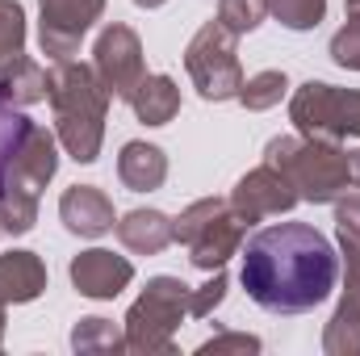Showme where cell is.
Returning a JSON list of instances; mask_svg holds the SVG:
<instances>
[{
	"instance_id": "277c9868",
	"label": "cell",
	"mask_w": 360,
	"mask_h": 356,
	"mask_svg": "<svg viewBox=\"0 0 360 356\" xmlns=\"http://www.w3.org/2000/svg\"><path fill=\"white\" fill-rule=\"evenodd\" d=\"M264 164L281 168L297 201H314V205H327L335 201L348 180H352V151H344L340 143L331 139H293V134H281L264 147Z\"/></svg>"
},
{
	"instance_id": "6da1fadb",
	"label": "cell",
	"mask_w": 360,
	"mask_h": 356,
	"mask_svg": "<svg viewBox=\"0 0 360 356\" xmlns=\"http://www.w3.org/2000/svg\"><path fill=\"white\" fill-rule=\"evenodd\" d=\"M239 281L269 314H306L323 306L340 281V252L306 222H276L248 239Z\"/></svg>"
},
{
	"instance_id": "ffe728a7",
	"label": "cell",
	"mask_w": 360,
	"mask_h": 356,
	"mask_svg": "<svg viewBox=\"0 0 360 356\" xmlns=\"http://www.w3.org/2000/svg\"><path fill=\"white\" fill-rule=\"evenodd\" d=\"M72 348L76 352H126V331H117L109 319L92 314V319H80L72 327Z\"/></svg>"
},
{
	"instance_id": "d4e9b609",
	"label": "cell",
	"mask_w": 360,
	"mask_h": 356,
	"mask_svg": "<svg viewBox=\"0 0 360 356\" xmlns=\"http://www.w3.org/2000/svg\"><path fill=\"white\" fill-rule=\"evenodd\" d=\"M331 59L348 72H360V8H348L344 30L331 38Z\"/></svg>"
},
{
	"instance_id": "d6986e66",
	"label": "cell",
	"mask_w": 360,
	"mask_h": 356,
	"mask_svg": "<svg viewBox=\"0 0 360 356\" xmlns=\"http://www.w3.org/2000/svg\"><path fill=\"white\" fill-rule=\"evenodd\" d=\"M130 109L143 126H168L180 113V89L172 76H143V84L130 96Z\"/></svg>"
},
{
	"instance_id": "603a6c76",
	"label": "cell",
	"mask_w": 360,
	"mask_h": 356,
	"mask_svg": "<svg viewBox=\"0 0 360 356\" xmlns=\"http://www.w3.org/2000/svg\"><path fill=\"white\" fill-rule=\"evenodd\" d=\"M264 0H218V21L235 34V38H243V34H252L260 21H264Z\"/></svg>"
},
{
	"instance_id": "4fadbf2b",
	"label": "cell",
	"mask_w": 360,
	"mask_h": 356,
	"mask_svg": "<svg viewBox=\"0 0 360 356\" xmlns=\"http://www.w3.org/2000/svg\"><path fill=\"white\" fill-rule=\"evenodd\" d=\"M68 272H72L76 293H84V298H92V302H109V298H117V293L134 281V265H130L126 256L105 252V248L80 252Z\"/></svg>"
},
{
	"instance_id": "8992f818",
	"label": "cell",
	"mask_w": 360,
	"mask_h": 356,
	"mask_svg": "<svg viewBox=\"0 0 360 356\" xmlns=\"http://www.w3.org/2000/svg\"><path fill=\"white\" fill-rule=\"evenodd\" d=\"M172 222H176V243L188 248V260L201 272L226 268L231 256H239L243 235H248V222L222 197L193 201L188 210H180V218H172Z\"/></svg>"
},
{
	"instance_id": "ba28073f",
	"label": "cell",
	"mask_w": 360,
	"mask_h": 356,
	"mask_svg": "<svg viewBox=\"0 0 360 356\" xmlns=\"http://www.w3.org/2000/svg\"><path fill=\"white\" fill-rule=\"evenodd\" d=\"M289 122L297 126L302 139H360V92L306 80L289 101Z\"/></svg>"
},
{
	"instance_id": "ac0fdd59",
	"label": "cell",
	"mask_w": 360,
	"mask_h": 356,
	"mask_svg": "<svg viewBox=\"0 0 360 356\" xmlns=\"http://www.w3.org/2000/svg\"><path fill=\"white\" fill-rule=\"evenodd\" d=\"M117 177H122L126 189H134V193H151V189H160L168 180V155L155 143H139L134 139L117 155Z\"/></svg>"
},
{
	"instance_id": "cb8c5ba5",
	"label": "cell",
	"mask_w": 360,
	"mask_h": 356,
	"mask_svg": "<svg viewBox=\"0 0 360 356\" xmlns=\"http://www.w3.org/2000/svg\"><path fill=\"white\" fill-rule=\"evenodd\" d=\"M25 51V8L17 0H0V63Z\"/></svg>"
},
{
	"instance_id": "5bb4252c",
	"label": "cell",
	"mask_w": 360,
	"mask_h": 356,
	"mask_svg": "<svg viewBox=\"0 0 360 356\" xmlns=\"http://www.w3.org/2000/svg\"><path fill=\"white\" fill-rule=\"evenodd\" d=\"M59 218L72 235L80 239H96V235H109L117 227V214H113V201L105 189L96 184H72L63 197H59Z\"/></svg>"
},
{
	"instance_id": "3957f363",
	"label": "cell",
	"mask_w": 360,
	"mask_h": 356,
	"mask_svg": "<svg viewBox=\"0 0 360 356\" xmlns=\"http://www.w3.org/2000/svg\"><path fill=\"white\" fill-rule=\"evenodd\" d=\"M59 172V151H55V134L38 122H30L21 147L8 155V164L0 168V227L8 235H30L38 222V201L42 189Z\"/></svg>"
},
{
	"instance_id": "44dd1931",
	"label": "cell",
	"mask_w": 360,
	"mask_h": 356,
	"mask_svg": "<svg viewBox=\"0 0 360 356\" xmlns=\"http://www.w3.org/2000/svg\"><path fill=\"white\" fill-rule=\"evenodd\" d=\"M285 89H289L285 72L269 68V72H256L252 80H243V89H239V101H243L252 113H264V109H272V105H281Z\"/></svg>"
},
{
	"instance_id": "7402d4cb",
	"label": "cell",
	"mask_w": 360,
	"mask_h": 356,
	"mask_svg": "<svg viewBox=\"0 0 360 356\" xmlns=\"http://www.w3.org/2000/svg\"><path fill=\"white\" fill-rule=\"evenodd\" d=\"M264 8L285 30H314L327 17V0H264Z\"/></svg>"
},
{
	"instance_id": "1f68e13d",
	"label": "cell",
	"mask_w": 360,
	"mask_h": 356,
	"mask_svg": "<svg viewBox=\"0 0 360 356\" xmlns=\"http://www.w3.org/2000/svg\"><path fill=\"white\" fill-rule=\"evenodd\" d=\"M4 306H8V302L0 298V344H4Z\"/></svg>"
},
{
	"instance_id": "836d02e7",
	"label": "cell",
	"mask_w": 360,
	"mask_h": 356,
	"mask_svg": "<svg viewBox=\"0 0 360 356\" xmlns=\"http://www.w3.org/2000/svg\"><path fill=\"white\" fill-rule=\"evenodd\" d=\"M0 231H4V227H0Z\"/></svg>"
},
{
	"instance_id": "f1b7e54d",
	"label": "cell",
	"mask_w": 360,
	"mask_h": 356,
	"mask_svg": "<svg viewBox=\"0 0 360 356\" xmlns=\"http://www.w3.org/2000/svg\"><path fill=\"white\" fill-rule=\"evenodd\" d=\"M335 227H340V235H348V239L360 243V193L335 197Z\"/></svg>"
},
{
	"instance_id": "8fae6325",
	"label": "cell",
	"mask_w": 360,
	"mask_h": 356,
	"mask_svg": "<svg viewBox=\"0 0 360 356\" xmlns=\"http://www.w3.org/2000/svg\"><path fill=\"white\" fill-rule=\"evenodd\" d=\"M340 265H344V298L323 331L327 356H360V243L340 235Z\"/></svg>"
},
{
	"instance_id": "2e32d148",
	"label": "cell",
	"mask_w": 360,
	"mask_h": 356,
	"mask_svg": "<svg viewBox=\"0 0 360 356\" xmlns=\"http://www.w3.org/2000/svg\"><path fill=\"white\" fill-rule=\"evenodd\" d=\"M46 293V265L34 252H4L0 256V298L8 306H25Z\"/></svg>"
},
{
	"instance_id": "7a4b0ae2",
	"label": "cell",
	"mask_w": 360,
	"mask_h": 356,
	"mask_svg": "<svg viewBox=\"0 0 360 356\" xmlns=\"http://www.w3.org/2000/svg\"><path fill=\"white\" fill-rule=\"evenodd\" d=\"M46 101L55 109V134L68 147V155L76 164H96L101 143H105V113H109V92L101 84V76L89 63L55 59Z\"/></svg>"
},
{
	"instance_id": "f546056e",
	"label": "cell",
	"mask_w": 360,
	"mask_h": 356,
	"mask_svg": "<svg viewBox=\"0 0 360 356\" xmlns=\"http://www.w3.org/2000/svg\"><path fill=\"white\" fill-rule=\"evenodd\" d=\"M352 180L360 184V151H352Z\"/></svg>"
},
{
	"instance_id": "4dcf8cb0",
	"label": "cell",
	"mask_w": 360,
	"mask_h": 356,
	"mask_svg": "<svg viewBox=\"0 0 360 356\" xmlns=\"http://www.w3.org/2000/svg\"><path fill=\"white\" fill-rule=\"evenodd\" d=\"M139 8H160V4H168V0H134Z\"/></svg>"
},
{
	"instance_id": "9a60e30c",
	"label": "cell",
	"mask_w": 360,
	"mask_h": 356,
	"mask_svg": "<svg viewBox=\"0 0 360 356\" xmlns=\"http://www.w3.org/2000/svg\"><path fill=\"white\" fill-rule=\"evenodd\" d=\"M117 239L134 256H160L168 243H176V222L164 210H130L117 222Z\"/></svg>"
},
{
	"instance_id": "52a82bcc",
	"label": "cell",
	"mask_w": 360,
	"mask_h": 356,
	"mask_svg": "<svg viewBox=\"0 0 360 356\" xmlns=\"http://www.w3.org/2000/svg\"><path fill=\"white\" fill-rule=\"evenodd\" d=\"M184 72L193 89L205 101H231L243 89V63H239V38L222 21H205L193 42L184 46Z\"/></svg>"
},
{
	"instance_id": "e0dca14e",
	"label": "cell",
	"mask_w": 360,
	"mask_h": 356,
	"mask_svg": "<svg viewBox=\"0 0 360 356\" xmlns=\"http://www.w3.org/2000/svg\"><path fill=\"white\" fill-rule=\"evenodd\" d=\"M46 92H51V72H42L25 51L0 63V105L25 109V105L46 101Z\"/></svg>"
},
{
	"instance_id": "d6a6232c",
	"label": "cell",
	"mask_w": 360,
	"mask_h": 356,
	"mask_svg": "<svg viewBox=\"0 0 360 356\" xmlns=\"http://www.w3.org/2000/svg\"><path fill=\"white\" fill-rule=\"evenodd\" d=\"M348 8H360V0H348Z\"/></svg>"
},
{
	"instance_id": "4316f807",
	"label": "cell",
	"mask_w": 360,
	"mask_h": 356,
	"mask_svg": "<svg viewBox=\"0 0 360 356\" xmlns=\"http://www.w3.org/2000/svg\"><path fill=\"white\" fill-rule=\"evenodd\" d=\"M25 130H30V117H25L21 109H13V105H0V168H4L8 155L21 147Z\"/></svg>"
},
{
	"instance_id": "7c38bea8",
	"label": "cell",
	"mask_w": 360,
	"mask_h": 356,
	"mask_svg": "<svg viewBox=\"0 0 360 356\" xmlns=\"http://www.w3.org/2000/svg\"><path fill=\"white\" fill-rule=\"evenodd\" d=\"M293 205H297L293 184H289V177H285L281 168H272V164L252 168L248 177L231 189V210H235L248 227L260 222V218H272V214H289Z\"/></svg>"
},
{
	"instance_id": "5b68a950",
	"label": "cell",
	"mask_w": 360,
	"mask_h": 356,
	"mask_svg": "<svg viewBox=\"0 0 360 356\" xmlns=\"http://www.w3.org/2000/svg\"><path fill=\"white\" fill-rule=\"evenodd\" d=\"M188 285L180 276H151L139 302L126 310V352L139 356H172V336L188 319Z\"/></svg>"
},
{
	"instance_id": "9c48e42d",
	"label": "cell",
	"mask_w": 360,
	"mask_h": 356,
	"mask_svg": "<svg viewBox=\"0 0 360 356\" xmlns=\"http://www.w3.org/2000/svg\"><path fill=\"white\" fill-rule=\"evenodd\" d=\"M92 72L101 76V84H105L109 96L130 101L134 89L143 84V76H147L139 34H134L130 25H122V21L105 25L101 38H96V46H92Z\"/></svg>"
},
{
	"instance_id": "30bf717a",
	"label": "cell",
	"mask_w": 360,
	"mask_h": 356,
	"mask_svg": "<svg viewBox=\"0 0 360 356\" xmlns=\"http://www.w3.org/2000/svg\"><path fill=\"white\" fill-rule=\"evenodd\" d=\"M105 0H38V42L51 59H72L92 25L101 21Z\"/></svg>"
},
{
	"instance_id": "83f0119b",
	"label": "cell",
	"mask_w": 360,
	"mask_h": 356,
	"mask_svg": "<svg viewBox=\"0 0 360 356\" xmlns=\"http://www.w3.org/2000/svg\"><path fill=\"white\" fill-rule=\"evenodd\" d=\"M226 352H260V336H248V331H218L214 340H205L197 356H226Z\"/></svg>"
},
{
	"instance_id": "484cf974",
	"label": "cell",
	"mask_w": 360,
	"mask_h": 356,
	"mask_svg": "<svg viewBox=\"0 0 360 356\" xmlns=\"http://www.w3.org/2000/svg\"><path fill=\"white\" fill-rule=\"evenodd\" d=\"M226 289H231V276H226L222 268H214V276H210L201 289H193V293H188V319H210V314H214V306H222Z\"/></svg>"
}]
</instances>
